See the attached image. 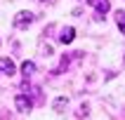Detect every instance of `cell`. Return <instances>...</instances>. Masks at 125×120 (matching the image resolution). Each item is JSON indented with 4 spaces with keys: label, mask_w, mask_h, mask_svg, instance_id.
Segmentation results:
<instances>
[{
    "label": "cell",
    "mask_w": 125,
    "mask_h": 120,
    "mask_svg": "<svg viewBox=\"0 0 125 120\" xmlns=\"http://www.w3.org/2000/svg\"><path fill=\"white\" fill-rule=\"evenodd\" d=\"M0 71H2L5 75H14V73H17L14 61H12V59H7V56H2V59H0Z\"/></svg>",
    "instance_id": "obj_4"
},
{
    "label": "cell",
    "mask_w": 125,
    "mask_h": 120,
    "mask_svg": "<svg viewBox=\"0 0 125 120\" xmlns=\"http://www.w3.org/2000/svg\"><path fill=\"white\" fill-rule=\"evenodd\" d=\"M66 104H69V97H59V99L54 101V104H52V108H54L57 113H62L64 108H66Z\"/></svg>",
    "instance_id": "obj_8"
},
{
    "label": "cell",
    "mask_w": 125,
    "mask_h": 120,
    "mask_svg": "<svg viewBox=\"0 0 125 120\" xmlns=\"http://www.w3.org/2000/svg\"><path fill=\"white\" fill-rule=\"evenodd\" d=\"M14 106H17V111H31V99L26 94H17L14 97Z\"/></svg>",
    "instance_id": "obj_3"
},
{
    "label": "cell",
    "mask_w": 125,
    "mask_h": 120,
    "mask_svg": "<svg viewBox=\"0 0 125 120\" xmlns=\"http://www.w3.org/2000/svg\"><path fill=\"white\" fill-rule=\"evenodd\" d=\"M73 38H76V28H73V26H66V28H62V35H59V42H64V45H69V42H73Z\"/></svg>",
    "instance_id": "obj_5"
},
{
    "label": "cell",
    "mask_w": 125,
    "mask_h": 120,
    "mask_svg": "<svg viewBox=\"0 0 125 120\" xmlns=\"http://www.w3.org/2000/svg\"><path fill=\"white\" fill-rule=\"evenodd\" d=\"M33 19H35L33 14L24 9V12H19L17 17H14V26H17V28H26V26H31V24H33Z\"/></svg>",
    "instance_id": "obj_2"
},
{
    "label": "cell",
    "mask_w": 125,
    "mask_h": 120,
    "mask_svg": "<svg viewBox=\"0 0 125 120\" xmlns=\"http://www.w3.org/2000/svg\"><path fill=\"white\" fill-rule=\"evenodd\" d=\"M87 2L97 9V17H94V19H99V21L104 19V14L111 9V2H109V0H87Z\"/></svg>",
    "instance_id": "obj_1"
},
{
    "label": "cell",
    "mask_w": 125,
    "mask_h": 120,
    "mask_svg": "<svg viewBox=\"0 0 125 120\" xmlns=\"http://www.w3.org/2000/svg\"><path fill=\"white\" fill-rule=\"evenodd\" d=\"M116 24H118L120 33H123V38H125V12H123V9H118V12H116Z\"/></svg>",
    "instance_id": "obj_7"
},
{
    "label": "cell",
    "mask_w": 125,
    "mask_h": 120,
    "mask_svg": "<svg viewBox=\"0 0 125 120\" xmlns=\"http://www.w3.org/2000/svg\"><path fill=\"white\" fill-rule=\"evenodd\" d=\"M83 115H87V104H83L78 108V118H83Z\"/></svg>",
    "instance_id": "obj_10"
},
{
    "label": "cell",
    "mask_w": 125,
    "mask_h": 120,
    "mask_svg": "<svg viewBox=\"0 0 125 120\" xmlns=\"http://www.w3.org/2000/svg\"><path fill=\"white\" fill-rule=\"evenodd\" d=\"M21 73H24V78H31L35 73V64L33 61H24L21 64Z\"/></svg>",
    "instance_id": "obj_6"
},
{
    "label": "cell",
    "mask_w": 125,
    "mask_h": 120,
    "mask_svg": "<svg viewBox=\"0 0 125 120\" xmlns=\"http://www.w3.org/2000/svg\"><path fill=\"white\" fill-rule=\"evenodd\" d=\"M42 2H45V0H42Z\"/></svg>",
    "instance_id": "obj_11"
},
{
    "label": "cell",
    "mask_w": 125,
    "mask_h": 120,
    "mask_svg": "<svg viewBox=\"0 0 125 120\" xmlns=\"http://www.w3.org/2000/svg\"><path fill=\"white\" fill-rule=\"evenodd\" d=\"M69 64H71V56H69V54H64V56H62V64H59V68H54L52 73H64V71L69 68Z\"/></svg>",
    "instance_id": "obj_9"
}]
</instances>
